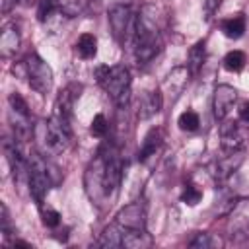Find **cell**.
I'll return each mask as SVG.
<instances>
[{
	"label": "cell",
	"instance_id": "1",
	"mask_svg": "<svg viewBox=\"0 0 249 249\" xmlns=\"http://www.w3.org/2000/svg\"><path fill=\"white\" fill-rule=\"evenodd\" d=\"M163 47V41H161V33L156 25V19L152 16L144 12H140L136 16V21H134V37H132V53H134V58L138 64H148L150 60H154L160 51Z\"/></svg>",
	"mask_w": 249,
	"mask_h": 249
},
{
	"label": "cell",
	"instance_id": "2",
	"mask_svg": "<svg viewBox=\"0 0 249 249\" xmlns=\"http://www.w3.org/2000/svg\"><path fill=\"white\" fill-rule=\"evenodd\" d=\"M97 84L109 93V97L119 105L126 107L130 101V70L123 64L117 66H97L95 68Z\"/></svg>",
	"mask_w": 249,
	"mask_h": 249
},
{
	"label": "cell",
	"instance_id": "3",
	"mask_svg": "<svg viewBox=\"0 0 249 249\" xmlns=\"http://www.w3.org/2000/svg\"><path fill=\"white\" fill-rule=\"evenodd\" d=\"M19 74L27 78L31 89H35L41 95H47L53 89V70L37 53H31L23 58V62L19 64Z\"/></svg>",
	"mask_w": 249,
	"mask_h": 249
},
{
	"label": "cell",
	"instance_id": "4",
	"mask_svg": "<svg viewBox=\"0 0 249 249\" xmlns=\"http://www.w3.org/2000/svg\"><path fill=\"white\" fill-rule=\"evenodd\" d=\"M27 187H29V195L33 196V200L41 206L51 189V177H49L45 160L35 152L27 156Z\"/></svg>",
	"mask_w": 249,
	"mask_h": 249
},
{
	"label": "cell",
	"instance_id": "5",
	"mask_svg": "<svg viewBox=\"0 0 249 249\" xmlns=\"http://www.w3.org/2000/svg\"><path fill=\"white\" fill-rule=\"evenodd\" d=\"M72 140L70 121L53 113V117L45 123V146L51 154H62Z\"/></svg>",
	"mask_w": 249,
	"mask_h": 249
},
{
	"label": "cell",
	"instance_id": "6",
	"mask_svg": "<svg viewBox=\"0 0 249 249\" xmlns=\"http://www.w3.org/2000/svg\"><path fill=\"white\" fill-rule=\"evenodd\" d=\"M103 177H101V187H103V195L105 196H111L117 193L119 185H121V179H123V161L117 154H111V156H103Z\"/></svg>",
	"mask_w": 249,
	"mask_h": 249
},
{
	"label": "cell",
	"instance_id": "7",
	"mask_svg": "<svg viewBox=\"0 0 249 249\" xmlns=\"http://www.w3.org/2000/svg\"><path fill=\"white\" fill-rule=\"evenodd\" d=\"M107 19H109V27H111V31H113V37H115L121 45H124L126 33H128V29H130L132 19H134V14L130 12V8H128V6H123V4H117V6H113V8L109 10Z\"/></svg>",
	"mask_w": 249,
	"mask_h": 249
},
{
	"label": "cell",
	"instance_id": "8",
	"mask_svg": "<svg viewBox=\"0 0 249 249\" xmlns=\"http://www.w3.org/2000/svg\"><path fill=\"white\" fill-rule=\"evenodd\" d=\"M189 76H191V72H189L187 66H175V68L163 78L161 95L167 97L169 101H175V99L183 93L185 86L189 84Z\"/></svg>",
	"mask_w": 249,
	"mask_h": 249
},
{
	"label": "cell",
	"instance_id": "9",
	"mask_svg": "<svg viewBox=\"0 0 249 249\" xmlns=\"http://www.w3.org/2000/svg\"><path fill=\"white\" fill-rule=\"evenodd\" d=\"M237 101V89L228 84H220L214 89V99H212V111L216 121H226L228 113L231 111L233 103Z\"/></svg>",
	"mask_w": 249,
	"mask_h": 249
},
{
	"label": "cell",
	"instance_id": "10",
	"mask_svg": "<svg viewBox=\"0 0 249 249\" xmlns=\"http://www.w3.org/2000/svg\"><path fill=\"white\" fill-rule=\"evenodd\" d=\"M247 138H249V130L237 121H226L220 126V140L224 150H241Z\"/></svg>",
	"mask_w": 249,
	"mask_h": 249
},
{
	"label": "cell",
	"instance_id": "11",
	"mask_svg": "<svg viewBox=\"0 0 249 249\" xmlns=\"http://www.w3.org/2000/svg\"><path fill=\"white\" fill-rule=\"evenodd\" d=\"M117 224L126 230H144L146 228V210L142 202H130L117 214Z\"/></svg>",
	"mask_w": 249,
	"mask_h": 249
},
{
	"label": "cell",
	"instance_id": "12",
	"mask_svg": "<svg viewBox=\"0 0 249 249\" xmlns=\"http://www.w3.org/2000/svg\"><path fill=\"white\" fill-rule=\"evenodd\" d=\"M245 160V152L243 148L241 150H226L224 156H220L216 161H214V177L218 181H226Z\"/></svg>",
	"mask_w": 249,
	"mask_h": 249
},
{
	"label": "cell",
	"instance_id": "13",
	"mask_svg": "<svg viewBox=\"0 0 249 249\" xmlns=\"http://www.w3.org/2000/svg\"><path fill=\"white\" fill-rule=\"evenodd\" d=\"M80 91H82V86H78V84H68V86L58 93V97H56V101H54V115L64 117V119L70 121V119H72L74 101L78 99Z\"/></svg>",
	"mask_w": 249,
	"mask_h": 249
},
{
	"label": "cell",
	"instance_id": "14",
	"mask_svg": "<svg viewBox=\"0 0 249 249\" xmlns=\"http://www.w3.org/2000/svg\"><path fill=\"white\" fill-rule=\"evenodd\" d=\"M163 107V95L160 89H154V91H146L140 99V105H138V117L140 119H150L154 115H158Z\"/></svg>",
	"mask_w": 249,
	"mask_h": 249
},
{
	"label": "cell",
	"instance_id": "15",
	"mask_svg": "<svg viewBox=\"0 0 249 249\" xmlns=\"http://www.w3.org/2000/svg\"><path fill=\"white\" fill-rule=\"evenodd\" d=\"M154 245V239L152 235L144 230H126L123 228V247L126 249H146V247H152Z\"/></svg>",
	"mask_w": 249,
	"mask_h": 249
},
{
	"label": "cell",
	"instance_id": "16",
	"mask_svg": "<svg viewBox=\"0 0 249 249\" xmlns=\"http://www.w3.org/2000/svg\"><path fill=\"white\" fill-rule=\"evenodd\" d=\"M19 43H21V37H19L18 27H14V25L4 27V31L0 35V54L4 58L14 56L18 53V49H19Z\"/></svg>",
	"mask_w": 249,
	"mask_h": 249
},
{
	"label": "cell",
	"instance_id": "17",
	"mask_svg": "<svg viewBox=\"0 0 249 249\" xmlns=\"http://www.w3.org/2000/svg\"><path fill=\"white\" fill-rule=\"evenodd\" d=\"M97 245L103 247V249H113V247H123V228L119 224H111L107 226L99 239H97Z\"/></svg>",
	"mask_w": 249,
	"mask_h": 249
},
{
	"label": "cell",
	"instance_id": "18",
	"mask_svg": "<svg viewBox=\"0 0 249 249\" xmlns=\"http://www.w3.org/2000/svg\"><path fill=\"white\" fill-rule=\"evenodd\" d=\"M161 146V132L158 128H150V132L144 136L142 140V148H140V161H146L150 156H156V152Z\"/></svg>",
	"mask_w": 249,
	"mask_h": 249
},
{
	"label": "cell",
	"instance_id": "19",
	"mask_svg": "<svg viewBox=\"0 0 249 249\" xmlns=\"http://www.w3.org/2000/svg\"><path fill=\"white\" fill-rule=\"evenodd\" d=\"M204 58H206V41H198L191 47L189 51V60H187V68L191 74H198L202 64H204Z\"/></svg>",
	"mask_w": 249,
	"mask_h": 249
},
{
	"label": "cell",
	"instance_id": "20",
	"mask_svg": "<svg viewBox=\"0 0 249 249\" xmlns=\"http://www.w3.org/2000/svg\"><path fill=\"white\" fill-rule=\"evenodd\" d=\"M220 27H222V33H224L226 37H230V39H239V37L243 35V31H245V16H243V14H237V16H233V18H228V19H224V21L220 23Z\"/></svg>",
	"mask_w": 249,
	"mask_h": 249
},
{
	"label": "cell",
	"instance_id": "21",
	"mask_svg": "<svg viewBox=\"0 0 249 249\" xmlns=\"http://www.w3.org/2000/svg\"><path fill=\"white\" fill-rule=\"evenodd\" d=\"M76 51L82 58H93L97 53V39L93 33H82L78 43H76Z\"/></svg>",
	"mask_w": 249,
	"mask_h": 249
},
{
	"label": "cell",
	"instance_id": "22",
	"mask_svg": "<svg viewBox=\"0 0 249 249\" xmlns=\"http://www.w3.org/2000/svg\"><path fill=\"white\" fill-rule=\"evenodd\" d=\"M88 8V0H58V10L66 18H76Z\"/></svg>",
	"mask_w": 249,
	"mask_h": 249
},
{
	"label": "cell",
	"instance_id": "23",
	"mask_svg": "<svg viewBox=\"0 0 249 249\" xmlns=\"http://www.w3.org/2000/svg\"><path fill=\"white\" fill-rule=\"evenodd\" d=\"M247 58H245V53L243 51H230L226 56H224V68L230 70V72H239L243 70Z\"/></svg>",
	"mask_w": 249,
	"mask_h": 249
},
{
	"label": "cell",
	"instance_id": "24",
	"mask_svg": "<svg viewBox=\"0 0 249 249\" xmlns=\"http://www.w3.org/2000/svg\"><path fill=\"white\" fill-rule=\"evenodd\" d=\"M191 247L195 249H210V247H216V245H222V241L218 237H214L212 233H206V231H198L195 233V237L189 241Z\"/></svg>",
	"mask_w": 249,
	"mask_h": 249
},
{
	"label": "cell",
	"instance_id": "25",
	"mask_svg": "<svg viewBox=\"0 0 249 249\" xmlns=\"http://www.w3.org/2000/svg\"><path fill=\"white\" fill-rule=\"evenodd\" d=\"M177 124H179V128H181V130L193 132V130H196V128H198L200 119H198V115H196L195 111H191V109H189V111H183V113L179 115Z\"/></svg>",
	"mask_w": 249,
	"mask_h": 249
},
{
	"label": "cell",
	"instance_id": "26",
	"mask_svg": "<svg viewBox=\"0 0 249 249\" xmlns=\"http://www.w3.org/2000/svg\"><path fill=\"white\" fill-rule=\"evenodd\" d=\"M39 208H41V220H43V224H45L47 228H56V226L60 224V214H58L54 208L45 206V204H41Z\"/></svg>",
	"mask_w": 249,
	"mask_h": 249
},
{
	"label": "cell",
	"instance_id": "27",
	"mask_svg": "<svg viewBox=\"0 0 249 249\" xmlns=\"http://www.w3.org/2000/svg\"><path fill=\"white\" fill-rule=\"evenodd\" d=\"M200 198H202V191L196 189L195 185H187V187L183 189V193H181V200H183L185 204H189V206L198 204Z\"/></svg>",
	"mask_w": 249,
	"mask_h": 249
},
{
	"label": "cell",
	"instance_id": "28",
	"mask_svg": "<svg viewBox=\"0 0 249 249\" xmlns=\"http://www.w3.org/2000/svg\"><path fill=\"white\" fill-rule=\"evenodd\" d=\"M89 130H91V134H93V136H97V138H103V136L107 134V130H109V124H107V119H105V115L97 113V115L93 117V121H91V126H89Z\"/></svg>",
	"mask_w": 249,
	"mask_h": 249
},
{
	"label": "cell",
	"instance_id": "29",
	"mask_svg": "<svg viewBox=\"0 0 249 249\" xmlns=\"http://www.w3.org/2000/svg\"><path fill=\"white\" fill-rule=\"evenodd\" d=\"M8 103H10V109L12 111H18V113H23V115H29V107H27V103H25V99L19 95V93H10V97H8Z\"/></svg>",
	"mask_w": 249,
	"mask_h": 249
},
{
	"label": "cell",
	"instance_id": "30",
	"mask_svg": "<svg viewBox=\"0 0 249 249\" xmlns=\"http://www.w3.org/2000/svg\"><path fill=\"white\" fill-rule=\"evenodd\" d=\"M53 12H54V4H53V0H41V2H39V8H37L39 21H45Z\"/></svg>",
	"mask_w": 249,
	"mask_h": 249
},
{
	"label": "cell",
	"instance_id": "31",
	"mask_svg": "<svg viewBox=\"0 0 249 249\" xmlns=\"http://www.w3.org/2000/svg\"><path fill=\"white\" fill-rule=\"evenodd\" d=\"M220 8V0H206L204 4V12H206V18H212L214 12Z\"/></svg>",
	"mask_w": 249,
	"mask_h": 249
},
{
	"label": "cell",
	"instance_id": "32",
	"mask_svg": "<svg viewBox=\"0 0 249 249\" xmlns=\"http://www.w3.org/2000/svg\"><path fill=\"white\" fill-rule=\"evenodd\" d=\"M239 119L249 124V103H243V105H241V109H239Z\"/></svg>",
	"mask_w": 249,
	"mask_h": 249
}]
</instances>
